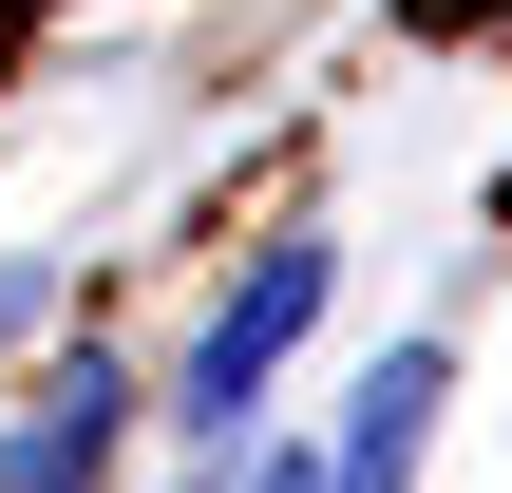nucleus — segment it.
Returning <instances> with one entry per match:
<instances>
[{
  "instance_id": "7ed1b4c3",
  "label": "nucleus",
  "mask_w": 512,
  "mask_h": 493,
  "mask_svg": "<svg viewBox=\"0 0 512 493\" xmlns=\"http://www.w3.org/2000/svg\"><path fill=\"white\" fill-rule=\"evenodd\" d=\"M19 323H38V266H0V342H19Z\"/></svg>"
},
{
  "instance_id": "f257e3e1",
  "label": "nucleus",
  "mask_w": 512,
  "mask_h": 493,
  "mask_svg": "<svg viewBox=\"0 0 512 493\" xmlns=\"http://www.w3.org/2000/svg\"><path fill=\"white\" fill-rule=\"evenodd\" d=\"M323 285H342L323 228H266V247L209 285V323H190V361H171V437H190V456H247V437H266V380H285V342L323 323Z\"/></svg>"
},
{
  "instance_id": "20e7f679",
  "label": "nucleus",
  "mask_w": 512,
  "mask_h": 493,
  "mask_svg": "<svg viewBox=\"0 0 512 493\" xmlns=\"http://www.w3.org/2000/svg\"><path fill=\"white\" fill-rule=\"evenodd\" d=\"M418 19H437V38H456V19H494V0H418Z\"/></svg>"
},
{
  "instance_id": "f03ea898",
  "label": "nucleus",
  "mask_w": 512,
  "mask_h": 493,
  "mask_svg": "<svg viewBox=\"0 0 512 493\" xmlns=\"http://www.w3.org/2000/svg\"><path fill=\"white\" fill-rule=\"evenodd\" d=\"M114 437H133V380H114V361H57V380L19 399V437H0V493H95Z\"/></svg>"
}]
</instances>
